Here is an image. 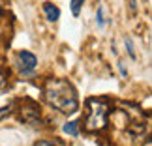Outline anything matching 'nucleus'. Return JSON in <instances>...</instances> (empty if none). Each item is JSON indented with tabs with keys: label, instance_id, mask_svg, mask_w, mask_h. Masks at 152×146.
<instances>
[{
	"label": "nucleus",
	"instance_id": "obj_8",
	"mask_svg": "<svg viewBox=\"0 0 152 146\" xmlns=\"http://www.w3.org/2000/svg\"><path fill=\"white\" fill-rule=\"evenodd\" d=\"M96 21H98V26H103V9H102V8H98Z\"/></svg>",
	"mask_w": 152,
	"mask_h": 146
},
{
	"label": "nucleus",
	"instance_id": "obj_12",
	"mask_svg": "<svg viewBox=\"0 0 152 146\" xmlns=\"http://www.w3.org/2000/svg\"><path fill=\"white\" fill-rule=\"evenodd\" d=\"M4 84H6V75L2 73V69H0V88H2Z\"/></svg>",
	"mask_w": 152,
	"mask_h": 146
},
{
	"label": "nucleus",
	"instance_id": "obj_6",
	"mask_svg": "<svg viewBox=\"0 0 152 146\" xmlns=\"http://www.w3.org/2000/svg\"><path fill=\"white\" fill-rule=\"evenodd\" d=\"M64 133H68L72 137H77L79 135V122H68L64 126Z\"/></svg>",
	"mask_w": 152,
	"mask_h": 146
},
{
	"label": "nucleus",
	"instance_id": "obj_5",
	"mask_svg": "<svg viewBox=\"0 0 152 146\" xmlns=\"http://www.w3.org/2000/svg\"><path fill=\"white\" fill-rule=\"evenodd\" d=\"M43 11H45V15H47V19L49 21H58V17H60V9L56 8V6H53L51 2H45L43 4Z\"/></svg>",
	"mask_w": 152,
	"mask_h": 146
},
{
	"label": "nucleus",
	"instance_id": "obj_10",
	"mask_svg": "<svg viewBox=\"0 0 152 146\" xmlns=\"http://www.w3.org/2000/svg\"><path fill=\"white\" fill-rule=\"evenodd\" d=\"M126 47H128V52H130V56H132V58H135V52H133V45H132L130 39H126Z\"/></svg>",
	"mask_w": 152,
	"mask_h": 146
},
{
	"label": "nucleus",
	"instance_id": "obj_2",
	"mask_svg": "<svg viewBox=\"0 0 152 146\" xmlns=\"http://www.w3.org/2000/svg\"><path fill=\"white\" fill-rule=\"evenodd\" d=\"M107 114H109V101L107 99H96L92 97L86 101V118L85 127L86 131H102L107 126Z\"/></svg>",
	"mask_w": 152,
	"mask_h": 146
},
{
	"label": "nucleus",
	"instance_id": "obj_4",
	"mask_svg": "<svg viewBox=\"0 0 152 146\" xmlns=\"http://www.w3.org/2000/svg\"><path fill=\"white\" fill-rule=\"evenodd\" d=\"M21 118L28 122V124H36L39 120V109L38 105H34L32 101H26L21 105Z\"/></svg>",
	"mask_w": 152,
	"mask_h": 146
},
{
	"label": "nucleus",
	"instance_id": "obj_9",
	"mask_svg": "<svg viewBox=\"0 0 152 146\" xmlns=\"http://www.w3.org/2000/svg\"><path fill=\"white\" fill-rule=\"evenodd\" d=\"M34 146H58V144L53 142V141H39V142H36Z\"/></svg>",
	"mask_w": 152,
	"mask_h": 146
},
{
	"label": "nucleus",
	"instance_id": "obj_11",
	"mask_svg": "<svg viewBox=\"0 0 152 146\" xmlns=\"http://www.w3.org/2000/svg\"><path fill=\"white\" fill-rule=\"evenodd\" d=\"M10 110H11L10 107H2V109H0V118H2L4 114H10Z\"/></svg>",
	"mask_w": 152,
	"mask_h": 146
},
{
	"label": "nucleus",
	"instance_id": "obj_7",
	"mask_svg": "<svg viewBox=\"0 0 152 146\" xmlns=\"http://www.w3.org/2000/svg\"><path fill=\"white\" fill-rule=\"evenodd\" d=\"M83 2L85 0H72V13L77 17L81 13V8H83Z\"/></svg>",
	"mask_w": 152,
	"mask_h": 146
},
{
	"label": "nucleus",
	"instance_id": "obj_1",
	"mask_svg": "<svg viewBox=\"0 0 152 146\" xmlns=\"http://www.w3.org/2000/svg\"><path fill=\"white\" fill-rule=\"evenodd\" d=\"M43 97L53 109L64 114H72L79 107L75 88L66 79H49L43 86Z\"/></svg>",
	"mask_w": 152,
	"mask_h": 146
},
{
	"label": "nucleus",
	"instance_id": "obj_13",
	"mask_svg": "<svg viewBox=\"0 0 152 146\" xmlns=\"http://www.w3.org/2000/svg\"><path fill=\"white\" fill-rule=\"evenodd\" d=\"M130 8H132V11H135V9H137V6H135V0H130Z\"/></svg>",
	"mask_w": 152,
	"mask_h": 146
},
{
	"label": "nucleus",
	"instance_id": "obj_3",
	"mask_svg": "<svg viewBox=\"0 0 152 146\" xmlns=\"http://www.w3.org/2000/svg\"><path fill=\"white\" fill-rule=\"evenodd\" d=\"M17 60H19V69L23 73H32L34 68H36V64H38V58L28 51H21L19 54H17Z\"/></svg>",
	"mask_w": 152,
	"mask_h": 146
}]
</instances>
